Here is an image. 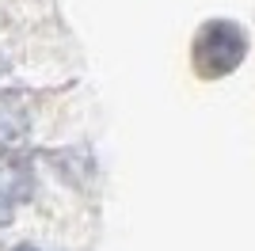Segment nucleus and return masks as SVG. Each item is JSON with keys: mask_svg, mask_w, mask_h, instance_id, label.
I'll return each instance as SVG.
<instances>
[{"mask_svg": "<svg viewBox=\"0 0 255 251\" xmlns=\"http://www.w3.org/2000/svg\"><path fill=\"white\" fill-rule=\"evenodd\" d=\"M0 194H8L11 202H23L31 194V171L11 152H0Z\"/></svg>", "mask_w": 255, "mask_h": 251, "instance_id": "nucleus-3", "label": "nucleus"}, {"mask_svg": "<svg viewBox=\"0 0 255 251\" xmlns=\"http://www.w3.org/2000/svg\"><path fill=\"white\" fill-rule=\"evenodd\" d=\"M23 137H27V111H23L19 95L0 92V152L19 148Z\"/></svg>", "mask_w": 255, "mask_h": 251, "instance_id": "nucleus-2", "label": "nucleus"}, {"mask_svg": "<svg viewBox=\"0 0 255 251\" xmlns=\"http://www.w3.org/2000/svg\"><path fill=\"white\" fill-rule=\"evenodd\" d=\"M244 46L248 42H244V31H240V27L217 19V23H210V27H202L198 42H194V61H198V69H202L206 76H225L244 61Z\"/></svg>", "mask_w": 255, "mask_h": 251, "instance_id": "nucleus-1", "label": "nucleus"}, {"mask_svg": "<svg viewBox=\"0 0 255 251\" xmlns=\"http://www.w3.org/2000/svg\"><path fill=\"white\" fill-rule=\"evenodd\" d=\"M15 251H38V248H15Z\"/></svg>", "mask_w": 255, "mask_h": 251, "instance_id": "nucleus-5", "label": "nucleus"}, {"mask_svg": "<svg viewBox=\"0 0 255 251\" xmlns=\"http://www.w3.org/2000/svg\"><path fill=\"white\" fill-rule=\"evenodd\" d=\"M11 206H15V202H11L8 194H0V229H4V225L11 221Z\"/></svg>", "mask_w": 255, "mask_h": 251, "instance_id": "nucleus-4", "label": "nucleus"}]
</instances>
